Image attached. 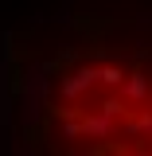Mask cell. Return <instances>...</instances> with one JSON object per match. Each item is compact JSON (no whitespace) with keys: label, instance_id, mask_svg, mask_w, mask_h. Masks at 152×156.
<instances>
[{"label":"cell","instance_id":"4","mask_svg":"<svg viewBox=\"0 0 152 156\" xmlns=\"http://www.w3.org/2000/svg\"><path fill=\"white\" fill-rule=\"evenodd\" d=\"M94 113L109 117V121H129V117H133V109H129V101H125L121 94H109V98H101V101H97Z\"/></svg>","mask_w":152,"mask_h":156},{"label":"cell","instance_id":"2","mask_svg":"<svg viewBox=\"0 0 152 156\" xmlns=\"http://www.w3.org/2000/svg\"><path fill=\"white\" fill-rule=\"evenodd\" d=\"M82 136H90V140H97V144H113L117 121H109V117H101V113H86L82 117Z\"/></svg>","mask_w":152,"mask_h":156},{"label":"cell","instance_id":"3","mask_svg":"<svg viewBox=\"0 0 152 156\" xmlns=\"http://www.w3.org/2000/svg\"><path fill=\"white\" fill-rule=\"evenodd\" d=\"M121 98L129 101V109H133V105H140V101H148V74H144V70H133V74H129V82L121 86Z\"/></svg>","mask_w":152,"mask_h":156},{"label":"cell","instance_id":"5","mask_svg":"<svg viewBox=\"0 0 152 156\" xmlns=\"http://www.w3.org/2000/svg\"><path fill=\"white\" fill-rule=\"evenodd\" d=\"M125 133L129 136H152V109H140L125 121Z\"/></svg>","mask_w":152,"mask_h":156},{"label":"cell","instance_id":"6","mask_svg":"<svg viewBox=\"0 0 152 156\" xmlns=\"http://www.w3.org/2000/svg\"><path fill=\"white\" fill-rule=\"evenodd\" d=\"M129 82V74L121 70V66H113V62H101V86H109V90H117L121 94V86Z\"/></svg>","mask_w":152,"mask_h":156},{"label":"cell","instance_id":"7","mask_svg":"<svg viewBox=\"0 0 152 156\" xmlns=\"http://www.w3.org/2000/svg\"><path fill=\"white\" fill-rule=\"evenodd\" d=\"M62 133H66V136H82V121H66Z\"/></svg>","mask_w":152,"mask_h":156},{"label":"cell","instance_id":"1","mask_svg":"<svg viewBox=\"0 0 152 156\" xmlns=\"http://www.w3.org/2000/svg\"><path fill=\"white\" fill-rule=\"evenodd\" d=\"M97 82H101V66H94V62H82V66H74V70H70V74H62V82H58V94H62V101H78L86 90H94Z\"/></svg>","mask_w":152,"mask_h":156},{"label":"cell","instance_id":"8","mask_svg":"<svg viewBox=\"0 0 152 156\" xmlns=\"http://www.w3.org/2000/svg\"><path fill=\"white\" fill-rule=\"evenodd\" d=\"M133 156H152V148H136V152Z\"/></svg>","mask_w":152,"mask_h":156}]
</instances>
